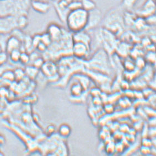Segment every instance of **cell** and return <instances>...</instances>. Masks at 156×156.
<instances>
[{
	"mask_svg": "<svg viewBox=\"0 0 156 156\" xmlns=\"http://www.w3.org/2000/svg\"><path fill=\"white\" fill-rule=\"evenodd\" d=\"M32 0H0V16L17 17L28 15Z\"/></svg>",
	"mask_w": 156,
	"mask_h": 156,
	"instance_id": "obj_1",
	"label": "cell"
},
{
	"mask_svg": "<svg viewBox=\"0 0 156 156\" xmlns=\"http://www.w3.org/2000/svg\"><path fill=\"white\" fill-rule=\"evenodd\" d=\"M88 12L82 8L70 11L66 22L70 31L76 33L86 29L88 22Z\"/></svg>",
	"mask_w": 156,
	"mask_h": 156,
	"instance_id": "obj_2",
	"label": "cell"
},
{
	"mask_svg": "<svg viewBox=\"0 0 156 156\" xmlns=\"http://www.w3.org/2000/svg\"><path fill=\"white\" fill-rule=\"evenodd\" d=\"M16 28V17L0 16V34H8Z\"/></svg>",
	"mask_w": 156,
	"mask_h": 156,
	"instance_id": "obj_3",
	"label": "cell"
},
{
	"mask_svg": "<svg viewBox=\"0 0 156 156\" xmlns=\"http://www.w3.org/2000/svg\"><path fill=\"white\" fill-rule=\"evenodd\" d=\"M69 3L65 0H58L54 3V6L58 17L62 22L65 23L69 11Z\"/></svg>",
	"mask_w": 156,
	"mask_h": 156,
	"instance_id": "obj_4",
	"label": "cell"
},
{
	"mask_svg": "<svg viewBox=\"0 0 156 156\" xmlns=\"http://www.w3.org/2000/svg\"><path fill=\"white\" fill-rule=\"evenodd\" d=\"M90 51V46L82 42H75L73 46V52L76 57L83 58L86 57Z\"/></svg>",
	"mask_w": 156,
	"mask_h": 156,
	"instance_id": "obj_5",
	"label": "cell"
},
{
	"mask_svg": "<svg viewBox=\"0 0 156 156\" xmlns=\"http://www.w3.org/2000/svg\"><path fill=\"white\" fill-rule=\"evenodd\" d=\"M31 7L38 13L46 14L50 10V5L46 0H39L32 1Z\"/></svg>",
	"mask_w": 156,
	"mask_h": 156,
	"instance_id": "obj_6",
	"label": "cell"
},
{
	"mask_svg": "<svg viewBox=\"0 0 156 156\" xmlns=\"http://www.w3.org/2000/svg\"><path fill=\"white\" fill-rule=\"evenodd\" d=\"M155 3L154 0H146V2L140 9L139 12L142 17H148L154 15L155 12Z\"/></svg>",
	"mask_w": 156,
	"mask_h": 156,
	"instance_id": "obj_7",
	"label": "cell"
},
{
	"mask_svg": "<svg viewBox=\"0 0 156 156\" xmlns=\"http://www.w3.org/2000/svg\"><path fill=\"white\" fill-rule=\"evenodd\" d=\"M88 22L86 28L88 27L91 28L96 26L101 20V13L98 9L95 8L92 11L88 12Z\"/></svg>",
	"mask_w": 156,
	"mask_h": 156,
	"instance_id": "obj_8",
	"label": "cell"
},
{
	"mask_svg": "<svg viewBox=\"0 0 156 156\" xmlns=\"http://www.w3.org/2000/svg\"><path fill=\"white\" fill-rule=\"evenodd\" d=\"M22 46V41L13 35H11L7 39L6 43V51L8 54L16 49H20Z\"/></svg>",
	"mask_w": 156,
	"mask_h": 156,
	"instance_id": "obj_9",
	"label": "cell"
},
{
	"mask_svg": "<svg viewBox=\"0 0 156 156\" xmlns=\"http://www.w3.org/2000/svg\"><path fill=\"white\" fill-rule=\"evenodd\" d=\"M43 72L45 75L51 77L54 75L56 73L57 68L55 64L52 62H44L43 66L41 67Z\"/></svg>",
	"mask_w": 156,
	"mask_h": 156,
	"instance_id": "obj_10",
	"label": "cell"
},
{
	"mask_svg": "<svg viewBox=\"0 0 156 156\" xmlns=\"http://www.w3.org/2000/svg\"><path fill=\"white\" fill-rule=\"evenodd\" d=\"M47 33L49 34L51 39H56L60 37L62 33V29L58 24L55 23H51L48 27Z\"/></svg>",
	"mask_w": 156,
	"mask_h": 156,
	"instance_id": "obj_11",
	"label": "cell"
},
{
	"mask_svg": "<svg viewBox=\"0 0 156 156\" xmlns=\"http://www.w3.org/2000/svg\"><path fill=\"white\" fill-rule=\"evenodd\" d=\"M73 39L75 42H82L90 45V37L86 33L83 32V30L75 33L73 36Z\"/></svg>",
	"mask_w": 156,
	"mask_h": 156,
	"instance_id": "obj_12",
	"label": "cell"
},
{
	"mask_svg": "<svg viewBox=\"0 0 156 156\" xmlns=\"http://www.w3.org/2000/svg\"><path fill=\"white\" fill-rule=\"evenodd\" d=\"M29 24L28 15H22L16 17V27L18 29L26 28Z\"/></svg>",
	"mask_w": 156,
	"mask_h": 156,
	"instance_id": "obj_13",
	"label": "cell"
},
{
	"mask_svg": "<svg viewBox=\"0 0 156 156\" xmlns=\"http://www.w3.org/2000/svg\"><path fill=\"white\" fill-rule=\"evenodd\" d=\"M82 8L88 12L96 8V4L93 0H80Z\"/></svg>",
	"mask_w": 156,
	"mask_h": 156,
	"instance_id": "obj_14",
	"label": "cell"
},
{
	"mask_svg": "<svg viewBox=\"0 0 156 156\" xmlns=\"http://www.w3.org/2000/svg\"><path fill=\"white\" fill-rule=\"evenodd\" d=\"M21 51L20 49H16L9 53V56L13 62H20Z\"/></svg>",
	"mask_w": 156,
	"mask_h": 156,
	"instance_id": "obj_15",
	"label": "cell"
},
{
	"mask_svg": "<svg viewBox=\"0 0 156 156\" xmlns=\"http://www.w3.org/2000/svg\"><path fill=\"white\" fill-rule=\"evenodd\" d=\"M38 69L34 66L27 67L25 71V74H26L29 78H34L37 74Z\"/></svg>",
	"mask_w": 156,
	"mask_h": 156,
	"instance_id": "obj_16",
	"label": "cell"
},
{
	"mask_svg": "<svg viewBox=\"0 0 156 156\" xmlns=\"http://www.w3.org/2000/svg\"><path fill=\"white\" fill-rule=\"evenodd\" d=\"M68 7L69 11L82 8L81 1L80 0H73V1L69 3Z\"/></svg>",
	"mask_w": 156,
	"mask_h": 156,
	"instance_id": "obj_17",
	"label": "cell"
},
{
	"mask_svg": "<svg viewBox=\"0 0 156 156\" xmlns=\"http://www.w3.org/2000/svg\"><path fill=\"white\" fill-rule=\"evenodd\" d=\"M59 133L61 136L66 137L69 136L70 133V128L67 125H62L60 127Z\"/></svg>",
	"mask_w": 156,
	"mask_h": 156,
	"instance_id": "obj_18",
	"label": "cell"
},
{
	"mask_svg": "<svg viewBox=\"0 0 156 156\" xmlns=\"http://www.w3.org/2000/svg\"><path fill=\"white\" fill-rule=\"evenodd\" d=\"M20 62L22 64H27L30 62V56L26 51L21 52Z\"/></svg>",
	"mask_w": 156,
	"mask_h": 156,
	"instance_id": "obj_19",
	"label": "cell"
},
{
	"mask_svg": "<svg viewBox=\"0 0 156 156\" xmlns=\"http://www.w3.org/2000/svg\"><path fill=\"white\" fill-rule=\"evenodd\" d=\"M51 41H52L51 38L50 37V36L48 33L41 35V41L46 46H49L51 44Z\"/></svg>",
	"mask_w": 156,
	"mask_h": 156,
	"instance_id": "obj_20",
	"label": "cell"
},
{
	"mask_svg": "<svg viewBox=\"0 0 156 156\" xmlns=\"http://www.w3.org/2000/svg\"><path fill=\"white\" fill-rule=\"evenodd\" d=\"M3 77L7 80L12 81L15 79L14 72H12L10 70H7L6 71H5L3 73Z\"/></svg>",
	"mask_w": 156,
	"mask_h": 156,
	"instance_id": "obj_21",
	"label": "cell"
},
{
	"mask_svg": "<svg viewBox=\"0 0 156 156\" xmlns=\"http://www.w3.org/2000/svg\"><path fill=\"white\" fill-rule=\"evenodd\" d=\"M8 54L6 51H2L0 52V66L6 64L8 59Z\"/></svg>",
	"mask_w": 156,
	"mask_h": 156,
	"instance_id": "obj_22",
	"label": "cell"
},
{
	"mask_svg": "<svg viewBox=\"0 0 156 156\" xmlns=\"http://www.w3.org/2000/svg\"><path fill=\"white\" fill-rule=\"evenodd\" d=\"M24 74H25V72H24L22 69H16L14 72L15 78V79H18V80L22 79L24 76Z\"/></svg>",
	"mask_w": 156,
	"mask_h": 156,
	"instance_id": "obj_23",
	"label": "cell"
},
{
	"mask_svg": "<svg viewBox=\"0 0 156 156\" xmlns=\"http://www.w3.org/2000/svg\"><path fill=\"white\" fill-rule=\"evenodd\" d=\"M137 1V0H123V5L125 7L130 9L134 6Z\"/></svg>",
	"mask_w": 156,
	"mask_h": 156,
	"instance_id": "obj_24",
	"label": "cell"
},
{
	"mask_svg": "<svg viewBox=\"0 0 156 156\" xmlns=\"http://www.w3.org/2000/svg\"><path fill=\"white\" fill-rule=\"evenodd\" d=\"M43 64V60L41 58H38L33 61V66L37 69L41 68Z\"/></svg>",
	"mask_w": 156,
	"mask_h": 156,
	"instance_id": "obj_25",
	"label": "cell"
},
{
	"mask_svg": "<svg viewBox=\"0 0 156 156\" xmlns=\"http://www.w3.org/2000/svg\"><path fill=\"white\" fill-rule=\"evenodd\" d=\"M65 1H66L67 2H68V3H69V2H71V1H73V0H65Z\"/></svg>",
	"mask_w": 156,
	"mask_h": 156,
	"instance_id": "obj_26",
	"label": "cell"
},
{
	"mask_svg": "<svg viewBox=\"0 0 156 156\" xmlns=\"http://www.w3.org/2000/svg\"><path fill=\"white\" fill-rule=\"evenodd\" d=\"M3 51V50H2V48H1V47L0 46V52H1V51Z\"/></svg>",
	"mask_w": 156,
	"mask_h": 156,
	"instance_id": "obj_27",
	"label": "cell"
},
{
	"mask_svg": "<svg viewBox=\"0 0 156 156\" xmlns=\"http://www.w3.org/2000/svg\"><path fill=\"white\" fill-rule=\"evenodd\" d=\"M39 1V0H32V1Z\"/></svg>",
	"mask_w": 156,
	"mask_h": 156,
	"instance_id": "obj_28",
	"label": "cell"
}]
</instances>
